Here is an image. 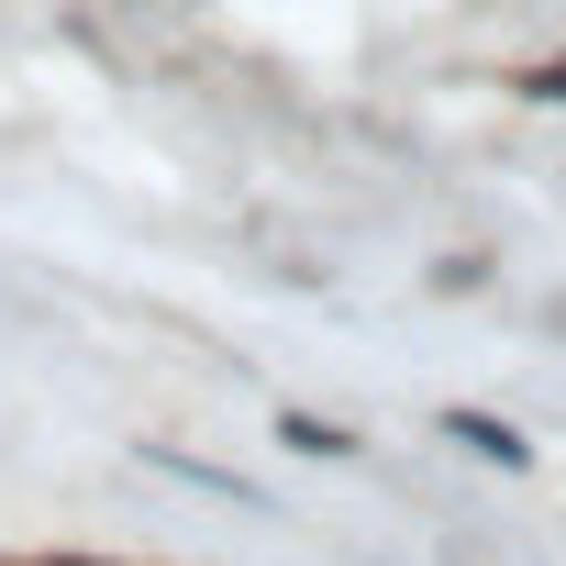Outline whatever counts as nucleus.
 Here are the masks:
<instances>
[{"instance_id": "nucleus-1", "label": "nucleus", "mask_w": 566, "mask_h": 566, "mask_svg": "<svg viewBox=\"0 0 566 566\" xmlns=\"http://www.w3.org/2000/svg\"><path fill=\"white\" fill-rule=\"evenodd\" d=\"M444 444H467L478 467H533V444H522L500 411H444Z\"/></svg>"}, {"instance_id": "nucleus-2", "label": "nucleus", "mask_w": 566, "mask_h": 566, "mask_svg": "<svg viewBox=\"0 0 566 566\" xmlns=\"http://www.w3.org/2000/svg\"><path fill=\"white\" fill-rule=\"evenodd\" d=\"M277 444H290V455H356V433L323 422V411H277Z\"/></svg>"}, {"instance_id": "nucleus-3", "label": "nucleus", "mask_w": 566, "mask_h": 566, "mask_svg": "<svg viewBox=\"0 0 566 566\" xmlns=\"http://www.w3.org/2000/svg\"><path fill=\"white\" fill-rule=\"evenodd\" d=\"M522 90H533V101H555V112H566V56H555V67H533V78H522Z\"/></svg>"}]
</instances>
